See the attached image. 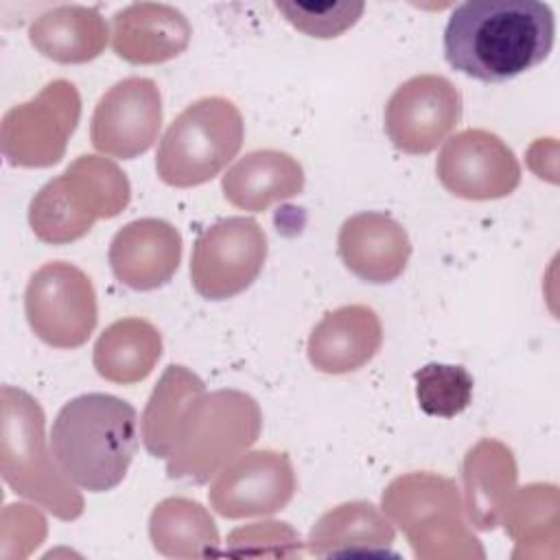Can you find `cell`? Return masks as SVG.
<instances>
[{
    "label": "cell",
    "instance_id": "cell-1",
    "mask_svg": "<svg viewBox=\"0 0 560 560\" xmlns=\"http://www.w3.org/2000/svg\"><path fill=\"white\" fill-rule=\"evenodd\" d=\"M556 42V18L538 0H466L444 28L448 66L483 83L510 81L542 63Z\"/></svg>",
    "mask_w": 560,
    "mask_h": 560
},
{
    "label": "cell",
    "instance_id": "cell-2",
    "mask_svg": "<svg viewBox=\"0 0 560 560\" xmlns=\"http://www.w3.org/2000/svg\"><path fill=\"white\" fill-rule=\"evenodd\" d=\"M50 451L77 488L107 492L125 479L138 451V413L118 396L81 394L59 409Z\"/></svg>",
    "mask_w": 560,
    "mask_h": 560
},
{
    "label": "cell",
    "instance_id": "cell-3",
    "mask_svg": "<svg viewBox=\"0 0 560 560\" xmlns=\"http://www.w3.org/2000/svg\"><path fill=\"white\" fill-rule=\"evenodd\" d=\"M0 472L20 497L42 505L61 521L83 514V497L57 466L44 435V411L24 389H0Z\"/></svg>",
    "mask_w": 560,
    "mask_h": 560
},
{
    "label": "cell",
    "instance_id": "cell-4",
    "mask_svg": "<svg viewBox=\"0 0 560 560\" xmlns=\"http://www.w3.org/2000/svg\"><path fill=\"white\" fill-rule=\"evenodd\" d=\"M129 199V179L114 160L79 155L35 192L28 223L39 241L66 245L85 236L96 219L120 214Z\"/></svg>",
    "mask_w": 560,
    "mask_h": 560
},
{
    "label": "cell",
    "instance_id": "cell-5",
    "mask_svg": "<svg viewBox=\"0 0 560 560\" xmlns=\"http://www.w3.org/2000/svg\"><path fill=\"white\" fill-rule=\"evenodd\" d=\"M262 431V411L245 392H203L188 409L171 455L166 472L171 479L208 483L234 457L245 453Z\"/></svg>",
    "mask_w": 560,
    "mask_h": 560
},
{
    "label": "cell",
    "instance_id": "cell-6",
    "mask_svg": "<svg viewBox=\"0 0 560 560\" xmlns=\"http://www.w3.org/2000/svg\"><path fill=\"white\" fill-rule=\"evenodd\" d=\"M243 138L238 107L223 96H203L164 131L155 153L158 177L173 188L206 184L236 158Z\"/></svg>",
    "mask_w": 560,
    "mask_h": 560
},
{
    "label": "cell",
    "instance_id": "cell-7",
    "mask_svg": "<svg viewBox=\"0 0 560 560\" xmlns=\"http://www.w3.org/2000/svg\"><path fill=\"white\" fill-rule=\"evenodd\" d=\"M383 512L405 532L418 558H438V542L453 556H479V540L462 518L459 490L453 479L435 472L396 477L383 492Z\"/></svg>",
    "mask_w": 560,
    "mask_h": 560
},
{
    "label": "cell",
    "instance_id": "cell-8",
    "mask_svg": "<svg viewBox=\"0 0 560 560\" xmlns=\"http://www.w3.org/2000/svg\"><path fill=\"white\" fill-rule=\"evenodd\" d=\"M24 313L31 330L44 343L61 350L79 348L98 322L94 284L77 265L50 260L31 276Z\"/></svg>",
    "mask_w": 560,
    "mask_h": 560
},
{
    "label": "cell",
    "instance_id": "cell-9",
    "mask_svg": "<svg viewBox=\"0 0 560 560\" xmlns=\"http://www.w3.org/2000/svg\"><path fill=\"white\" fill-rule=\"evenodd\" d=\"M81 96L74 83L55 79L42 92L2 116L0 149L9 164L46 168L57 164L77 129Z\"/></svg>",
    "mask_w": 560,
    "mask_h": 560
},
{
    "label": "cell",
    "instance_id": "cell-10",
    "mask_svg": "<svg viewBox=\"0 0 560 560\" xmlns=\"http://www.w3.org/2000/svg\"><path fill=\"white\" fill-rule=\"evenodd\" d=\"M267 260V236L252 217H228L206 228L190 256V282L212 302L249 289Z\"/></svg>",
    "mask_w": 560,
    "mask_h": 560
},
{
    "label": "cell",
    "instance_id": "cell-11",
    "mask_svg": "<svg viewBox=\"0 0 560 560\" xmlns=\"http://www.w3.org/2000/svg\"><path fill=\"white\" fill-rule=\"evenodd\" d=\"M462 118V94L442 74H416L402 81L385 105V133L409 155L431 153Z\"/></svg>",
    "mask_w": 560,
    "mask_h": 560
},
{
    "label": "cell",
    "instance_id": "cell-12",
    "mask_svg": "<svg viewBox=\"0 0 560 560\" xmlns=\"http://www.w3.org/2000/svg\"><path fill=\"white\" fill-rule=\"evenodd\" d=\"M440 184L459 199H501L521 184V164L514 151L488 129H464L451 136L438 160Z\"/></svg>",
    "mask_w": 560,
    "mask_h": 560
},
{
    "label": "cell",
    "instance_id": "cell-13",
    "mask_svg": "<svg viewBox=\"0 0 560 560\" xmlns=\"http://www.w3.org/2000/svg\"><path fill=\"white\" fill-rule=\"evenodd\" d=\"M295 488L298 479L287 453L245 451L217 472L208 501L223 518L267 516L287 508Z\"/></svg>",
    "mask_w": 560,
    "mask_h": 560
},
{
    "label": "cell",
    "instance_id": "cell-14",
    "mask_svg": "<svg viewBox=\"0 0 560 560\" xmlns=\"http://www.w3.org/2000/svg\"><path fill=\"white\" fill-rule=\"evenodd\" d=\"M162 127V94L147 77L114 83L96 103L90 140L96 151L131 160L149 151Z\"/></svg>",
    "mask_w": 560,
    "mask_h": 560
},
{
    "label": "cell",
    "instance_id": "cell-15",
    "mask_svg": "<svg viewBox=\"0 0 560 560\" xmlns=\"http://www.w3.org/2000/svg\"><path fill=\"white\" fill-rule=\"evenodd\" d=\"M107 258L118 282L133 291H153L175 276L182 234L164 219H136L114 234Z\"/></svg>",
    "mask_w": 560,
    "mask_h": 560
},
{
    "label": "cell",
    "instance_id": "cell-16",
    "mask_svg": "<svg viewBox=\"0 0 560 560\" xmlns=\"http://www.w3.org/2000/svg\"><path fill=\"white\" fill-rule=\"evenodd\" d=\"M337 252L350 273L370 284L394 282L409 262L411 241L387 212H359L339 228Z\"/></svg>",
    "mask_w": 560,
    "mask_h": 560
},
{
    "label": "cell",
    "instance_id": "cell-17",
    "mask_svg": "<svg viewBox=\"0 0 560 560\" xmlns=\"http://www.w3.org/2000/svg\"><path fill=\"white\" fill-rule=\"evenodd\" d=\"M190 37L188 18L164 2H133L112 18V48L136 66L175 59L186 50Z\"/></svg>",
    "mask_w": 560,
    "mask_h": 560
},
{
    "label": "cell",
    "instance_id": "cell-18",
    "mask_svg": "<svg viewBox=\"0 0 560 560\" xmlns=\"http://www.w3.org/2000/svg\"><path fill=\"white\" fill-rule=\"evenodd\" d=\"M383 343V326L374 308L348 304L326 313L308 335L306 354L324 374H348L370 363Z\"/></svg>",
    "mask_w": 560,
    "mask_h": 560
},
{
    "label": "cell",
    "instance_id": "cell-19",
    "mask_svg": "<svg viewBox=\"0 0 560 560\" xmlns=\"http://www.w3.org/2000/svg\"><path fill=\"white\" fill-rule=\"evenodd\" d=\"M304 188L302 164L284 151L258 149L245 153L221 179L223 197L247 212H262Z\"/></svg>",
    "mask_w": 560,
    "mask_h": 560
},
{
    "label": "cell",
    "instance_id": "cell-20",
    "mask_svg": "<svg viewBox=\"0 0 560 560\" xmlns=\"http://www.w3.org/2000/svg\"><path fill=\"white\" fill-rule=\"evenodd\" d=\"M109 28L98 9L83 4H61L44 11L28 26L33 48L57 63H85L96 59L109 37Z\"/></svg>",
    "mask_w": 560,
    "mask_h": 560
},
{
    "label": "cell",
    "instance_id": "cell-21",
    "mask_svg": "<svg viewBox=\"0 0 560 560\" xmlns=\"http://www.w3.org/2000/svg\"><path fill=\"white\" fill-rule=\"evenodd\" d=\"M466 508L477 529H494L516 490V462L499 440H479L464 457Z\"/></svg>",
    "mask_w": 560,
    "mask_h": 560
},
{
    "label": "cell",
    "instance_id": "cell-22",
    "mask_svg": "<svg viewBox=\"0 0 560 560\" xmlns=\"http://www.w3.org/2000/svg\"><path fill=\"white\" fill-rule=\"evenodd\" d=\"M160 357V330L144 317H122L98 335L92 363L101 378L118 385H133L153 372Z\"/></svg>",
    "mask_w": 560,
    "mask_h": 560
},
{
    "label": "cell",
    "instance_id": "cell-23",
    "mask_svg": "<svg viewBox=\"0 0 560 560\" xmlns=\"http://www.w3.org/2000/svg\"><path fill=\"white\" fill-rule=\"evenodd\" d=\"M392 542L389 518L370 501H350L328 510L308 534L313 556L383 551Z\"/></svg>",
    "mask_w": 560,
    "mask_h": 560
},
{
    "label": "cell",
    "instance_id": "cell-24",
    "mask_svg": "<svg viewBox=\"0 0 560 560\" xmlns=\"http://www.w3.org/2000/svg\"><path fill=\"white\" fill-rule=\"evenodd\" d=\"M203 392V381L184 365L171 363L162 372L142 411V444L149 455L160 459L171 455L188 409Z\"/></svg>",
    "mask_w": 560,
    "mask_h": 560
},
{
    "label": "cell",
    "instance_id": "cell-25",
    "mask_svg": "<svg viewBox=\"0 0 560 560\" xmlns=\"http://www.w3.org/2000/svg\"><path fill=\"white\" fill-rule=\"evenodd\" d=\"M149 536L155 551L168 558L217 556L221 542L210 512L186 497H168L153 508Z\"/></svg>",
    "mask_w": 560,
    "mask_h": 560
},
{
    "label": "cell",
    "instance_id": "cell-26",
    "mask_svg": "<svg viewBox=\"0 0 560 560\" xmlns=\"http://www.w3.org/2000/svg\"><path fill=\"white\" fill-rule=\"evenodd\" d=\"M418 407L427 416L453 418L472 400V376L464 365L427 363L416 374Z\"/></svg>",
    "mask_w": 560,
    "mask_h": 560
},
{
    "label": "cell",
    "instance_id": "cell-27",
    "mask_svg": "<svg viewBox=\"0 0 560 560\" xmlns=\"http://www.w3.org/2000/svg\"><path fill=\"white\" fill-rule=\"evenodd\" d=\"M503 518L505 532L516 542H534L545 532L558 538V488L551 483H529L514 490Z\"/></svg>",
    "mask_w": 560,
    "mask_h": 560
},
{
    "label": "cell",
    "instance_id": "cell-28",
    "mask_svg": "<svg viewBox=\"0 0 560 560\" xmlns=\"http://www.w3.org/2000/svg\"><path fill=\"white\" fill-rule=\"evenodd\" d=\"M284 20L308 37L330 39L354 26L365 9L363 2H332V4H304V2H276Z\"/></svg>",
    "mask_w": 560,
    "mask_h": 560
}]
</instances>
